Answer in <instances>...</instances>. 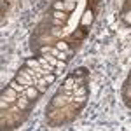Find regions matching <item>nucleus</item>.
<instances>
[{"instance_id":"1","label":"nucleus","mask_w":131,"mask_h":131,"mask_svg":"<svg viewBox=\"0 0 131 131\" xmlns=\"http://www.w3.org/2000/svg\"><path fill=\"white\" fill-rule=\"evenodd\" d=\"M93 21H94V12H93V9H86L84 14H82V18H81L82 30H88L91 25H93Z\"/></svg>"},{"instance_id":"2","label":"nucleus","mask_w":131,"mask_h":131,"mask_svg":"<svg viewBox=\"0 0 131 131\" xmlns=\"http://www.w3.org/2000/svg\"><path fill=\"white\" fill-rule=\"evenodd\" d=\"M18 96H19V93L16 89H12V88H7V89H4L2 91V100H7V101H14V100H18Z\"/></svg>"},{"instance_id":"3","label":"nucleus","mask_w":131,"mask_h":131,"mask_svg":"<svg viewBox=\"0 0 131 131\" xmlns=\"http://www.w3.org/2000/svg\"><path fill=\"white\" fill-rule=\"evenodd\" d=\"M23 94H25V96H26V98H28L30 101H33V100H37V98H39L40 91L37 89L35 86H28V88L25 89V93H23Z\"/></svg>"},{"instance_id":"4","label":"nucleus","mask_w":131,"mask_h":131,"mask_svg":"<svg viewBox=\"0 0 131 131\" xmlns=\"http://www.w3.org/2000/svg\"><path fill=\"white\" fill-rule=\"evenodd\" d=\"M16 101H18V107H19V110H28V107H30V100H28L25 94H19Z\"/></svg>"},{"instance_id":"5","label":"nucleus","mask_w":131,"mask_h":131,"mask_svg":"<svg viewBox=\"0 0 131 131\" xmlns=\"http://www.w3.org/2000/svg\"><path fill=\"white\" fill-rule=\"evenodd\" d=\"M67 98H63L61 94H56L54 98H52V101H51V108H54V107H63V105H67Z\"/></svg>"},{"instance_id":"6","label":"nucleus","mask_w":131,"mask_h":131,"mask_svg":"<svg viewBox=\"0 0 131 131\" xmlns=\"http://www.w3.org/2000/svg\"><path fill=\"white\" fill-rule=\"evenodd\" d=\"M9 86H10V88H12V89H16V91H18V93H19V94H23V93H25V89H26V88H25L23 84H19V82L16 81V79H14V81L10 82Z\"/></svg>"},{"instance_id":"7","label":"nucleus","mask_w":131,"mask_h":131,"mask_svg":"<svg viewBox=\"0 0 131 131\" xmlns=\"http://www.w3.org/2000/svg\"><path fill=\"white\" fill-rule=\"evenodd\" d=\"M73 84H75V77L70 75V77L65 81V84H63V89H73Z\"/></svg>"},{"instance_id":"8","label":"nucleus","mask_w":131,"mask_h":131,"mask_svg":"<svg viewBox=\"0 0 131 131\" xmlns=\"http://www.w3.org/2000/svg\"><path fill=\"white\" fill-rule=\"evenodd\" d=\"M52 18L61 19V21H67V19H68V14H65L63 10H54V12H52Z\"/></svg>"},{"instance_id":"9","label":"nucleus","mask_w":131,"mask_h":131,"mask_svg":"<svg viewBox=\"0 0 131 131\" xmlns=\"http://www.w3.org/2000/svg\"><path fill=\"white\" fill-rule=\"evenodd\" d=\"M65 68H67V61L58 60V63H56V68H54V73H61Z\"/></svg>"},{"instance_id":"10","label":"nucleus","mask_w":131,"mask_h":131,"mask_svg":"<svg viewBox=\"0 0 131 131\" xmlns=\"http://www.w3.org/2000/svg\"><path fill=\"white\" fill-rule=\"evenodd\" d=\"M56 47H58L60 51H65V52H68V51H70L68 44H67V42H63V40H58V42H56Z\"/></svg>"},{"instance_id":"11","label":"nucleus","mask_w":131,"mask_h":131,"mask_svg":"<svg viewBox=\"0 0 131 131\" xmlns=\"http://www.w3.org/2000/svg\"><path fill=\"white\" fill-rule=\"evenodd\" d=\"M44 79H46V82L47 84H52V82L56 81V73H46V75H42Z\"/></svg>"},{"instance_id":"12","label":"nucleus","mask_w":131,"mask_h":131,"mask_svg":"<svg viewBox=\"0 0 131 131\" xmlns=\"http://www.w3.org/2000/svg\"><path fill=\"white\" fill-rule=\"evenodd\" d=\"M52 7H54V10H65V2L63 0H56Z\"/></svg>"},{"instance_id":"13","label":"nucleus","mask_w":131,"mask_h":131,"mask_svg":"<svg viewBox=\"0 0 131 131\" xmlns=\"http://www.w3.org/2000/svg\"><path fill=\"white\" fill-rule=\"evenodd\" d=\"M44 58H46V60L49 61L51 65H52V67H56V63H58V58H56V56H54V54H52V56H51L49 52H47V56H44Z\"/></svg>"},{"instance_id":"14","label":"nucleus","mask_w":131,"mask_h":131,"mask_svg":"<svg viewBox=\"0 0 131 131\" xmlns=\"http://www.w3.org/2000/svg\"><path fill=\"white\" fill-rule=\"evenodd\" d=\"M122 19H124V23H126V25H131V10H126V12H124Z\"/></svg>"},{"instance_id":"15","label":"nucleus","mask_w":131,"mask_h":131,"mask_svg":"<svg viewBox=\"0 0 131 131\" xmlns=\"http://www.w3.org/2000/svg\"><path fill=\"white\" fill-rule=\"evenodd\" d=\"M72 35H73V39H79L81 40V39H84V30H75Z\"/></svg>"},{"instance_id":"16","label":"nucleus","mask_w":131,"mask_h":131,"mask_svg":"<svg viewBox=\"0 0 131 131\" xmlns=\"http://www.w3.org/2000/svg\"><path fill=\"white\" fill-rule=\"evenodd\" d=\"M73 9H75V2H65V10L72 12Z\"/></svg>"},{"instance_id":"17","label":"nucleus","mask_w":131,"mask_h":131,"mask_svg":"<svg viewBox=\"0 0 131 131\" xmlns=\"http://www.w3.org/2000/svg\"><path fill=\"white\" fill-rule=\"evenodd\" d=\"M84 75H86V68H77L73 73V77H84Z\"/></svg>"},{"instance_id":"18","label":"nucleus","mask_w":131,"mask_h":131,"mask_svg":"<svg viewBox=\"0 0 131 131\" xmlns=\"http://www.w3.org/2000/svg\"><path fill=\"white\" fill-rule=\"evenodd\" d=\"M63 23H65V21H61V19H56V18L52 19V25H54V26H60V25H63Z\"/></svg>"},{"instance_id":"19","label":"nucleus","mask_w":131,"mask_h":131,"mask_svg":"<svg viewBox=\"0 0 131 131\" xmlns=\"http://www.w3.org/2000/svg\"><path fill=\"white\" fill-rule=\"evenodd\" d=\"M63 2H75V0H63Z\"/></svg>"}]
</instances>
